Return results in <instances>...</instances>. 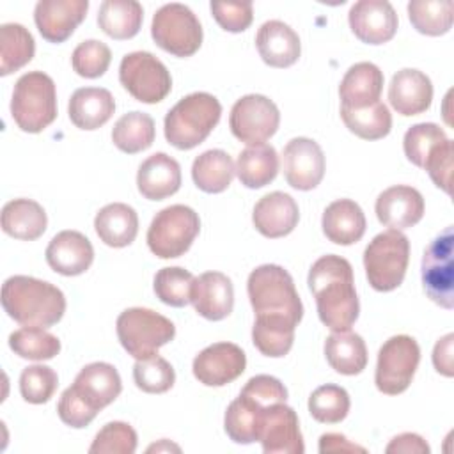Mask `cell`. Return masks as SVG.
I'll return each mask as SVG.
<instances>
[{
    "mask_svg": "<svg viewBox=\"0 0 454 454\" xmlns=\"http://www.w3.org/2000/svg\"><path fill=\"white\" fill-rule=\"evenodd\" d=\"M410 261V241L395 229H388L372 238L364 250V268L372 289L388 293L404 280Z\"/></svg>",
    "mask_w": 454,
    "mask_h": 454,
    "instance_id": "6",
    "label": "cell"
},
{
    "mask_svg": "<svg viewBox=\"0 0 454 454\" xmlns=\"http://www.w3.org/2000/svg\"><path fill=\"white\" fill-rule=\"evenodd\" d=\"M154 43L174 57H192L202 44V25L193 11L184 4L161 5L151 23Z\"/></svg>",
    "mask_w": 454,
    "mask_h": 454,
    "instance_id": "9",
    "label": "cell"
},
{
    "mask_svg": "<svg viewBox=\"0 0 454 454\" xmlns=\"http://www.w3.org/2000/svg\"><path fill=\"white\" fill-rule=\"evenodd\" d=\"M163 449H167V450H168V449H176V450H179V447H177V445L167 443V442L163 440V442H161V443H158V445H151V447L147 449V452H151V450H156V452H158V450H163Z\"/></svg>",
    "mask_w": 454,
    "mask_h": 454,
    "instance_id": "57",
    "label": "cell"
},
{
    "mask_svg": "<svg viewBox=\"0 0 454 454\" xmlns=\"http://www.w3.org/2000/svg\"><path fill=\"white\" fill-rule=\"evenodd\" d=\"M300 220L296 200L284 192H271L257 200L252 213L254 227L264 238H284L294 231Z\"/></svg>",
    "mask_w": 454,
    "mask_h": 454,
    "instance_id": "22",
    "label": "cell"
},
{
    "mask_svg": "<svg viewBox=\"0 0 454 454\" xmlns=\"http://www.w3.org/2000/svg\"><path fill=\"white\" fill-rule=\"evenodd\" d=\"M452 342H454V335L447 333L442 339H438V342L434 344V349H433V365L440 374H443L447 378L454 376Z\"/></svg>",
    "mask_w": 454,
    "mask_h": 454,
    "instance_id": "55",
    "label": "cell"
},
{
    "mask_svg": "<svg viewBox=\"0 0 454 454\" xmlns=\"http://www.w3.org/2000/svg\"><path fill=\"white\" fill-rule=\"evenodd\" d=\"M445 140H447V135L438 124L420 122L408 128L403 138V149L406 158L415 167L424 168V163L429 158V154L434 151V147H438Z\"/></svg>",
    "mask_w": 454,
    "mask_h": 454,
    "instance_id": "46",
    "label": "cell"
},
{
    "mask_svg": "<svg viewBox=\"0 0 454 454\" xmlns=\"http://www.w3.org/2000/svg\"><path fill=\"white\" fill-rule=\"evenodd\" d=\"M378 220L395 231L410 229L419 223L424 216V197L422 193L408 184H395L383 190L376 199Z\"/></svg>",
    "mask_w": 454,
    "mask_h": 454,
    "instance_id": "19",
    "label": "cell"
},
{
    "mask_svg": "<svg viewBox=\"0 0 454 454\" xmlns=\"http://www.w3.org/2000/svg\"><path fill=\"white\" fill-rule=\"evenodd\" d=\"M278 124L280 112L277 105L262 94H247L231 108L229 128L239 142L248 145L264 144L277 133Z\"/></svg>",
    "mask_w": 454,
    "mask_h": 454,
    "instance_id": "13",
    "label": "cell"
},
{
    "mask_svg": "<svg viewBox=\"0 0 454 454\" xmlns=\"http://www.w3.org/2000/svg\"><path fill=\"white\" fill-rule=\"evenodd\" d=\"M156 128L154 121L145 112H128L124 114L112 129V142L114 145L126 153V154H137L145 149H149L154 142Z\"/></svg>",
    "mask_w": 454,
    "mask_h": 454,
    "instance_id": "38",
    "label": "cell"
},
{
    "mask_svg": "<svg viewBox=\"0 0 454 454\" xmlns=\"http://www.w3.org/2000/svg\"><path fill=\"white\" fill-rule=\"evenodd\" d=\"M282 167L287 184L294 190H314L325 176V154L321 145L307 137L293 138L282 151Z\"/></svg>",
    "mask_w": 454,
    "mask_h": 454,
    "instance_id": "14",
    "label": "cell"
},
{
    "mask_svg": "<svg viewBox=\"0 0 454 454\" xmlns=\"http://www.w3.org/2000/svg\"><path fill=\"white\" fill-rule=\"evenodd\" d=\"M44 207L32 199H14L2 207V231L21 241H34L46 231Z\"/></svg>",
    "mask_w": 454,
    "mask_h": 454,
    "instance_id": "31",
    "label": "cell"
},
{
    "mask_svg": "<svg viewBox=\"0 0 454 454\" xmlns=\"http://www.w3.org/2000/svg\"><path fill=\"white\" fill-rule=\"evenodd\" d=\"M137 188L147 200H163L181 188V167L165 154L154 153L142 161L137 172Z\"/></svg>",
    "mask_w": 454,
    "mask_h": 454,
    "instance_id": "26",
    "label": "cell"
},
{
    "mask_svg": "<svg viewBox=\"0 0 454 454\" xmlns=\"http://www.w3.org/2000/svg\"><path fill=\"white\" fill-rule=\"evenodd\" d=\"M408 18L413 28L424 35H443L450 30L454 20L452 0H411Z\"/></svg>",
    "mask_w": 454,
    "mask_h": 454,
    "instance_id": "41",
    "label": "cell"
},
{
    "mask_svg": "<svg viewBox=\"0 0 454 454\" xmlns=\"http://www.w3.org/2000/svg\"><path fill=\"white\" fill-rule=\"evenodd\" d=\"M135 385L147 394H163L172 388L176 381L174 367L158 353L140 358L133 365Z\"/></svg>",
    "mask_w": 454,
    "mask_h": 454,
    "instance_id": "45",
    "label": "cell"
},
{
    "mask_svg": "<svg viewBox=\"0 0 454 454\" xmlns=\"http://www.w3.org/2000/svg\"><path fill=\"white\" fill-rule=\"evenodd\" d=\"M255 46L264 64L280 69L293 66L301 53L298 34L278 20H270L261 25L255 35Z\"/></svg>",
    "mask_w": 454,
    "mask_h": 454,
    "instance_id": "25",
    "label": "cell"
},
{
    "mask_svg": "<svg viewBox=\"0 0 454 454\" xmlns=\"http://www.w3.org/2000/svg\"><path fill=\"white\" fill-rule=\"evenodd\" d=\"M98 238L114 248L128 247L138 234L137 211L124 202H112L101 207L94 218Z\"/></svg>",
    "mask_w": 454,
    "mask_h": 454,
    "instance_id": "30",
    "label": "cell"
},
{
    "mask_svg": "<svg viewBox=\"0 0 454 454\" xmlns=\"http://www.w3.org/2000/svg\"><path fill=\"white\" fill-rule=\"evenodd\" d=\"M340 117L346 128L364 140H380L392 129V115L381 101L364 108L340 106Z\"/></svg>",
    "mask_w": 454,
    "mask_h": 454,
    "instance_id": "40",
    "label": "cell"
},
{
    "mask_svg": "<svg viewBox=\"0 0 454 454\" xmlns=\"http://www.w3.org/2000/svg\"><path fill=\"white\" fill-rule=\"evenodd\" d=\"M388 101L392 108L404 115H419L431 106L433 83L427 74L419 69H401L392 76L388 85Z\"/></svg>",
    "mask_w": 454,
    "mask_h": 454,
    "instance_id": "24",
    "label": "cell"
},
{
    "mask_svg": "<svg viewBox=\"0 0 454 454\" xmlns=\"http://www.w3.org/2000/svg\"><path fill=\"white\" fill-rule=\"evenodd\" d=\"M193 275L181 266L161 268L154 275V293L165 305L184 307L190 303Z\"/></svg>",
    "mask_w": 454,
    "mask_h": 454,
    "instance_id": "44",
    "label": "cell"
},
{
    "mask_svg": "<svg viewBox=\"0 0 454 454\" xmlns=\"http://www.w3.org/2000/svg\"><path fill=\"white\" fill-rule=\"evenodd\" d=\"M307 282L321 323L332 332L349 330L360 312L349 261L335 254L323 255L310 266Z\"/></svg>",
    "mask_w": 454,
    "mask_h": 454,
    "instance_id": "1",
    "label": "cell"
},
{
    "mask_svg": "<svg viewBox=\"0 0 454 454\" xmlns=\"http://www.w3.org/2000/svg\"><path fill=\"white\" fill-rule=\"evenodd\" d=\"M250 305L255 316H284L293 323L303 317V305L293 277L278 264H262L252 270L247 280Z\"/></svg>",
    "mask_w": 454,
    "mask_h": 454,
    "instance_id": "4",
    "label": "cell"
},
{
    "mask_svg": "<svg viewBox=\"0 0 454 454\" xmlns=\"http://www.w3.org/2000/svg\"><path fill=\"white\" fill-rule=\"evenodd\" d=\"M44 255L53 271L64 277H76L90 268L94 248L85 234L78 231H60L48 243Z\"/></svg>",
    "mask_w": 454,
    "mask_h": 454,
    "instance_id": "21",
    "label": "cell"
},
{
    "mask_svg": "<svg viewBox=\"0 0 454 454\" xmlns=\"http://www.w3.org/2000/svg\"><path fill=\"white\" fill-rule=\"evenodd\" d=\"M2 307L11 319L23 326L48 328L62 319L66 296L46 280L12 275L2 286Z\"/></svg>",
    "mask_w": 454,
    "mask_h": 454,
    "instance_id": "2",
    "label": "cell"
},
{
    "mask_svg": "<svg viewBox=\"0 0 454 454\" xmlns=\"http://www.w3.org/2000/svg\"><path fill=\"white\" fill-rule=\"evenodd\" d=\"M454 234L445 227L426 248L422 257V286L427 296L443 309L454 307Z\"/></svg>",
    "mask_w": 454,
    "mask_h": 454,
    "instance_id": "12",
    "label": "cell"
},
{
    "mask_svg": "<svg viewBox=\"0 0 454 454\" xmlns=\"http://www.w3.org/2000/svg\"><path fill=\"white\" fill-rule=\"evenodd\" d=\"M115 112V99L108 89L82 87L71 94L67 114L71 122L85 131L101 128Z\"/></svg>",
    "mask_w": 454,
    "mask_h": 454,
    "instance_id": "27",
    "label": "cell"
},
{
    "mask_svg": "<svg viewBox=\"0 0 454 454\" xmlns=\"http://www.w3.org/2000/svg\"><path fill=\"white\" fill-rule=\"evenodd\" d=\"M296 326V323L284 316H255L252 342L264 356H286L293 348Z\"/></svg>",
    "mask_w": 454,
    "mask_h": 454,
    "instance_id": "36",
    "label": "cell"
},
{
    "mask_svg": "<svg viewBox=\"0 0 454 454\" xmlns=\"http://www.w3.org/2000/svg\"><path fill=\"white\" fill-rule=\"evenodd\" d=\"M87 11V0H39L34 9V21L43 39L59 44L73 35Z\"/></svg>",
    "mask_w": 454,
    "mask_h": 454,
    "instance_id": "17",
    "label": "cell"
},
{
    "mask_svg": "<svg viewBox=\"0 0 454 454\" xmlns=\"http://www.w3.org/2000/svg\"><path fill=\"white\" fill-rule=\"evenodd\" d=\"M321 227L332 243L346 247L362 239L367 222L362 207L355 200L339 199L323 211Z\"/></svg>",
    "mask_w": 454,
    "mask_h": 454,
    "instance_id": "29",
    "label": "cell"
},
{
    "mask_svg": "<svg viewBox=\"0 0 454 454\" xmlns=\"http://www.w3.org/2000/svg\"><path fill=\"white\" fill-rule=\"evenodd\" d=\"M11 115L25 133H41L57 117V89L51 76L30 71L18 78L11 98Z\"/></svg>",
    "mask_w": 454,
    "mask_h": 454,
    "instance_id": "5",
    "label": "cell"
},
{
    "mask_svg": "<svg viewBox=\"0 0 454 454\" xmlns=\"http://www.w3.org/2000/svg\"><path fill=\"white\" fill-rule=\"evenodd\" d=\"M112 62V51L110 48L98 41V39H87L82 41L71 55V66L73 71L82 78H99L106 73L108 66Z\"/></svg>",
    "mask_w": 454,
    "mask_h": 454,
    "instance_id": "47",
    "label": "cell"
},
{
    "mask_svg": "<svg viewBox=\"0 0 454 454\" xmlns=\"http://www.w3.org/2000/svg\"><path fill=\"white\" fill-rule=\"evenodd\" d=\"M119 82L137 101L147 105L163 101L172 89L167 66L149 51L124 55L119 66Z\"/></svg>",
    "mask_w": 454,
    "mask_h": 454,
    "instance_id": "10",
    "label": "cell"
},
{
    "mask_svg": "<svg viewBox=\"0 0 454 454\" xmlns=\"http://www.w3.org/2000/svg\"><path fill=\"white\" fill-rule=\"evenodd\" d=\"M35 53L32 34L20 23L0 27V74L7 76L27 66Z\"/></svg>",
    "mask_w": 454,
    "mask_h": 454,
    "instance_id": "39",
    "label": "cell"
},
{
    "mask_svg": "<svg viewBox=\"0 0 454 454\" xmlns=\"http://www.w3.org/2000/svg\"><path fill=\"white\" fill-rule=\"evenodd\" d=\"M278 174V154L270 144L248 145L238 154L236 176L250 190L270 184Z\"/></svg>",
    "mask_w": 454,
    "mask_h": 454,
    "instance_id": "32",
    "label": "cell"
},
{
    "mask_svg": "<svg viewBox=\"0 0 454 454\" xmlns=\"http://www.w3.org/2000/svg\"><path fill=\"white\" fill-rule=\"evenodd\" d=\"M144 21V9L135 0H105L99 5L98 25L112 39L124 41L138 34Z\"/></svg>",
    "mask_w": 454,
    "mask_h": 454,
    "instance_id": "34",
    "label": "cell"
},
{
    "mask_svg": "<svg viewBox=\"0 0 454 454\" xmlns=\"http://www.w3.org/2000/svg\"><path fill=\"white\" fill-rule=\"evenodd\" d=\"M236 165L222 149H209L199 154L192 165V177L199 190L206 193H222L232 183Z\"/></svg>",
    "mask_w": 454,
    "mask_h": 454,
    "instance_id": "35",
    "label": "cell"
},
{
    "mask_svg": "<svg viewBox=\"0 0 454 454\" xmlns=\"http://www.w3.org/2000/svg\"><path fill=\"white\" fill-rule=\"evenodd\" d=\"M420 348L410 335H394L378 351L374 383L380 392L397 395L404 392L419 367Z\"/></svg>",
    "mask_w": 454,
    "mask_h": 454,
    "instance_id": "11",
    "label": "cell"
},
{
    "mask_svg": "<svg viewBox=\"0 0 454 454\" xmlns=\"http://www.w3.org/2000/svg\"><path fill=\"white\" fill-rule=\"evenodd\" d=\"M452 140H445L443 144H440L438 147H434V151L429 154V158L424 163V170H427L429 177L433 179V183L442 188L445 193L450 195L452 188Z\"/></svg>",
    "mask_w": 454,
    "mask_h": 454,
    "instance_id": "53",
    "label": "cell"
},
{
    "mask_svg": "<svg viewBox=\"0 0 454 454\" xmlns=\"http://www.w3.org/2000/svg\"><path fill=\"white\" fill-rule=\"evenodd\" d=\"M190 303L199 316L209 321L225 319L234 307V287L227 275L206 271L193 278Z\"/></svg>",
    "mask_w": 454,
    "mask_h": 454,
    "instance_id": "20",
    "label": "cell"
},
{
    "mask_svg": "<svg viewBox=\"0 0 454 454\" xmlns=\"http://www.w3.org/2000/svg\"><path fill=\"white\" fill-rule=\"evenodd\" d=\"M325 356L330 367L344 376L360 374L367 365V348L364 339L349 330L333 332L326 337Z\"/></svg>",
    "mask_w": 454,
    "mask_h": 454,
    "instance_id": "33",
    "label": "cell"
},
{
    "mask_svg": "<svg viewBox=\"0 0 454 454\" xmlns=\"http://www.w3.org/2000/svg\"><path fill=\"white\" fill-rule=\"evenodd\" d=\"M137 431L121 420L105 424L96 434L92 445L89 447L90 454H133L137 450Z\"/></svg>",
    "mask_w": 454,
    "mask_h": 454,
    "instance_id": "48",
    "label": "cell"
},
{
    "mask_svg": "<svg viewBox=\"0 0 454 454\" xmlns=\"http://www.w3.org/2000/svg\"><path fill=\"white\" fill-rule=\"evenodd\" d=\"M115 330L121 346L137 360L156 355L176 335V326L168 317L144 307L122 310L117 317Z\"/></svg>",
    "mask_w": 454,
    "mask_h": 454,
    "instance_id": "7",
    "label": "cell"
},
{
    "mask_svg": "<svg viewBox=\"0 0 454 454\" xmlns=\"http://www.w3.org/2000/svg\"><path fill=\"white\" fill-rule=\"evenodd\" d=\"M9 348L27 360H51L60 351V340L41 326H23L9 335Z\"/></svg>",
    "mask_w": 454,
    "mask_h": 454,
    "instance_id": "42",
    "label": "cell"
},
{
    "mask_svg": "<svg viewBox=\"0 0 454 454\" xmlns=\"http://www.w3.org/2000/svg\"><path fill=\"white\" fill-rule=\"evenodd\" d=\"M259 442L266 454H303L305 443L296 411L286 403L270 406L262 417Z\"/></svg>",
    "mask_w": 454,
    "mask_h": 454,
    "instance_id": "16",
    "label": "cell"
},
{
    "mask_svg": "<svg viewBox=\"0 0 454 454\" xmlns=\"http://www.w3.org/2000/svg\"><path fill=\"white\" fill-rule=\"evenodd\" d=\"M247 355L232 342H215L204 348L192 364L193 376L206 387H223L245 372Z\"/></svg>",
    "mask_w": 454,
    "mask_h": 454,
    "instance_id": "15",
    "label": "cell"
},
{
    "mask_svg": "<svg viewBox=\"0 0 454 454\" xmlns=\"http://www.w3.org/2000/svg\"><path fill=\"white\" fill-rule=\"evenodd\" d=\"M199 231V215L184 204H174L153 218L147 229V247L160 259H176L190 250Z\"/></svg>",
    "mask_w": 454,
    "mask_h": 454,
    "instance_id": "8",
    "label": "cell"
},
{
    "mask_svg": "<svg viewBox=\"0 0 454 454\" xmlns=\"http://www.w3.org/2000/svg\"><path fill=\"white\" fill-rule=\"evenodd\" d=\"M209 9L216 23L232 34L245 32L254 20V9L250 2H211Z\"/></svg>",
    "mask_w": 454,
    "mask_h": 454,
    "instance_id": "51",
    "label": "cell"
},
{
    "mask_svg": "<svg viewBox=\"0 0 454 454\" xmlns=\"http://www.w3.org/2000/svg\"><path fill=\"white\" fill-rule=\"evenodd\" d=\"M57 411H59V417L60 420L69 426V427H74V429H82L85 426H89L98 411L92 410L78 394L73 387H67L60 399H59V404H57Z\"/></svg>",
    "mask_w": 454,
    "mask_h": 454,
    "instance_id": "52",
    "label": "cell"
},
{
    "mask_svg": "<svg viewBox=\"0 0 454 454\" xmlns=\"http://www.w3.org/2000/svg\"><path fill=\"white\" fill-rule=\"evenodd\" d=\"M319 452H365V447L349 442L344 434L325 433L319 438Z\"/></svg>",
    "mask_w": 454,
    "mask_h": 454,
    "instance_id": "56",
    "label": "cell"
},
{
    "mask_svg": "<svg viewBox=\"0 0 454 454\" xmlns=\"http://www.w3.org/2000/svg\"><path fill=\"white\" fill-rule=\"evenodd\" d=\"M220 115L222 105L213 94L192 92L167 112L163 122L165 138L176 149H193L209 137Z\"/></svg>",
    "mask_w": 454,
    "mask_h": 454,
    "instance_id": "3",
    "label": "cell"
},
{
    "mask_svg": "<svg viewBox=\"0 0 454 454\" xmlns=\"http://www.w3.org/2000/svg\"><path fill=\"white\" fill-rule=\"evenodd\" d=\"M383 89V73L372 62L353 64L340 80V106L364 108L380 101Z\"/></svg>",
    "mask_w": 454,
    "mask_h": 454,
    "instance_id": "28",
    "label": "cell"
},
{
    "mask_svg": "<svg viewBox=\"0 0 454 454\" xmlns=\"http://www.w3.org/2000/svg\"><path fill=\"white\" fill-rule=\"evenodd\" d=\"M388 454L404 452V454H429V445L417 433H401L390 440L385 449Z\"/></svg>",
    "mask_w": 454,
    "mask_h": 454,
    "instance_id": "54",
    "label": "cell"
},
{
    "mask_svg": "<svg viewBox=\"0 0 454 454\" xmlns=\"http://www.w3.org/2000/svg\"><path fill=\"white\" fill-rule=\"evenodd\" d=\"M351 32L365 44L388 43L397 32V14L387 0H360L348 14Z\"/></svg>",
    "mask_w": 454,
    "mask_h": 454,
    "instance_id": "18",
    "label": "cell"
},
{
    "mask_svg": "<svg viewBox=\"0 0 454 454\" xmlns=\"http://www.w3.org/2000/svg\"><path fill=\"white\" fill-rule=\"evenodd\" d=\"M239 394L252 399L254 403H257L262 408H270L273 404L286 403V399H287V390H286L284 383L278 378L270 376V374H257V376L250 378Z\"/></svg>",
    "mask_w": 454,
    "mask_h": 454,
    "instance_id": "50",
    "label": "cell"
},
{
    "mask_svg": "<svg viewBox=\"0 0 454 454\" xmlns=\"http://www.w3.org/2000/svg\"><path fill=\"white\" fill-rule=\"evenodd\" d=\"M266 410L268 408H262L252 399L239 394L227 406V411L223 417V429L227 436L234 443H241V445L259 442V431H261V424Z\"/></svg>",
    "mask_w": 454,
    "mask_h": 454,
    "instance_id": "37",
    "label": "cell"
},
{
    "mask_svg": "<svg viewBox=\"0 0 454 454\" xmlns=\"http://www.w3.org/2000/svg\"><path fill=\"white\" fill-rule=\"evenodd\" d=\"M349 394L346 388L326 383L317 387L309 397V413L312 419L323 424H337L349 413Z\"/></svg>",
    "mask_w": 454,
    "mask_h": 454,
    "instance_id": "43",
    "label": "cell"
},
{
    "mask_svg": "<svg viewBox=\"0 0 454 454\" xmlns=\"http://www.w3.org/2000/svg\"><path fill=\"white\" fill-rule=\"evenodd\" d=\"M59 387L57 372L48 365H28L20 376V392L27 403H48Z\"/></svg>",
    "mask_w": 454,
    "mask_h": 454,
    "instance_id": "49",
    "label": "cell"
},
{
    "mask_svg": "<svg viewBox=\"0 0 454 454\" xmlns=\"http://www.w3.org/2000/svg\"><path fill=\"white\" fill-rule=\"evenodd\" d=\"M71 387L92 410L99 413L105 406L119 397L122 390V381L112 364L92 362L76 374Z\"/></svg>",
    "mask_w": 454,
    "mask_h": 454,
    "instance_id": "23",
    "label": "cell"
}]
</instances>
